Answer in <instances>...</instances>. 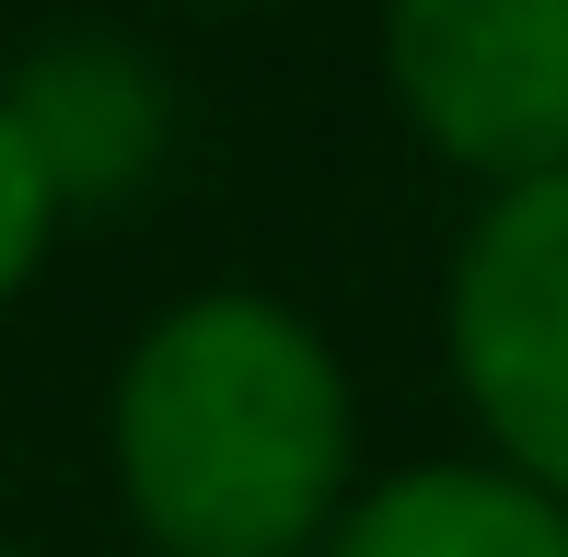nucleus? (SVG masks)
<instances>
[{"instance_id":"f257e3e1","label":"nucleus","mask_w":568,"mask_h":557,"mask_svg":"<svg viewBox=\"0 0 568 557\" xmlns=\"http://www.w3.org/2000/svg\"><path fill=\"white\" fill-rule=\"evenodd\" d=\"M105 476L151 557H314L359 488V384L278 291H186L105 384Z\"/></svg>"},{"instance_id":"f03ea898","label":"nucleus","mask_w":568,"mask_h":557,"mask_svg":"<svg viewBox=\"0 0 568 557\" xmlns=\"http://www.w3.org/2000/svg\"><path fill=\"white\" fill-rule=\"evenodd\" d=\"M442 372L476 453L568 499V163L487 186L442 267Z\"/></svg>"},{"instance_id":"7ed1b4c3","label":"nucleus","mask_w":568,"mask_h":557,"mask_svg":"<svg viewBox=\"0 0 568 557\" xmlns=\"http://www.w3.org/2000/svg\"><path fill=\"white\" fill-rule=\"evenodd\" d=\"M383 93L464 186L568 163V0H383Z\"/></svg>"},{"instance_id":"20e7f679","label":"nucleus","mask_w":568,"mask_h":557,"mask_svg":"<svg viewBox=\"0 0 568 557\" xmlns=\"http://www.w3.org/2000/svg\"><path fill=\"white\" fill-rule=\"evenodd\" d=\"M0 105H12L36 174L59 186V210H128L151 174L174 163V70L151 59L116 23H70V36H36L12 70H0Z\"/></svg>"},{"instance_id":"39448f33","label":"nucleus","mask_w":568,"mask_h":557,"mask_svg":"<svg viewBox=\"0 0 568 557\" xmlns=\"http://www.w3.org/2000/svg\"><path fill=\"white\" fill-rule=\"evenodd\" d=\"M314 557H568V499L510 476L499 453H429L359 476Z\"/></svg>"},{"instance_id":"423d86ee","label":"nucleus","mask_w":568,"mask_h":557,"mask_svg":"<svg viewBox=\"0 0 568 557\" xmlns=\"http://www.w3.org/2000/svg\"><path fill=\"white\" fill-rule=\"evenodd\" d=\"M59 233H70V210H59V186L36 174L12 105H0V314L36 291V267H47V244H59Z\"/></svg>"},{"instance_id":"0eeeda50","label":"nucleus","mask_w":568,"mask_h":557,"mask_svg":"<svg viewBox=\"0 0 568 557\" xmlns=\"http://www.w3.org/2000/svg\"><path fill=\"white\" fill-rule=\"evenodd\" d=\"M0 557H36V546H12V535H0Z\"/></svg>"}]
</instances>
